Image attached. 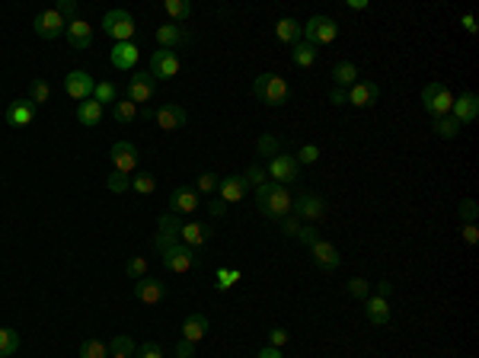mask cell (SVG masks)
<instances>
[{
    "label": "cell",
    "mask_w": 479,
    "mask_h": 358,
    "mask_svg": "<svg viewBox=\"0 0 479 358\" xmlns=\"http://www.w3.org/2000/svg\"><path fill=\"white\" fill-rule=\"evenodd\" d=\"M291 192L278 183H265L256 189V205L265 217H272V221H281V217L291 215Z\"/></svg>",
    "instance_id": "1"
},
{
    "label": "cell",
    "mask_w": 479,
    "mask_h": 358,
    "mask_svg": "<svg viewBox=\"0 0 479 358\" xmlns=\"http://www.w3.org/2000/svg\"><path fill=\"white\" fill-rule=\"evenodd\" d=\"M253 96L259 102H265V106H284L291 100V87L278 74H259L253 80Z\"/></svg>",
    "instance_id": "2"
},
{
    "label": "cell",
    "mask_w": 479,
    "mask_h": 358,
    "mask_svg": "<svg viewBox=\"0 0 479 358\" xmlns=\"http://www.w3.org/2000/svg\"><path fill=\"white\" fill-rule=\"evenodd\" d=\"M422 106H425V112H428L431 118L451 116L454 93H451L447 84H441V80H431V84H425V90H422Z\"/></svg>",
    "instance_id": "3"
},
{
    "label": "cell",
    "mask_w": 479,
    "mask_h": 358,
    "mask_svg": "<svg viewBox=\"0 0 479 358\" xmlns=\"http://www.w3.org/2000/svg\"><path fill=\"white\" fill-rule=\"evenodd\" d=\"M134 29L138 26H134V17L128 10H109L106 17H102V33L109 39H116V42H132Z\"/></svg>",
    "instance_id": "4"
},
{
    "label": "cell",
    "mask_w": 479,
    "mask_h": 358,
    "mask_svg": "<svg viewBox=\"0 0 479 358\" xmlns=\"http://www.w3.org/2000/svg\"><path fill=\"white\" fill-rule=\"evenodd\" d=\"M304 35H307V45L320 48V45H332V42H336L339 26H336V19H329V17H310V19H307V26H304Z\"/></svg>",
    "instance_id": "5"
},
{
    "label": "cell",
    "mask_w": 479,
    "mask_h": 358,
    "mask_svg": "<svg viewBox=\"0 0 479 358\" xmlns=\"http://www.w3.org/2000/svg\"><path fill=\"white\" fill-rule=\"evenodd\" d=\"M160 259H163V266H166V272H189L192 266H195V250L192 247H186L182 240H176V243H170V247H163L160 250Z\"/></svg>",
    "instance_id": "6"
},
{
    "label": "cell",
    "mask_w": 479,
    "mask_h": 358,
    "mask_svg": "<svg viewBox=\"0 0 479 358\" xmlns=\"http://www.w3.org/2000/svg\"><path fill=\"white\" fill-rule=\"evenodd\" d=\"M154 93H157V80L150 71H134L128 77V90H125V100H132L134 106H144V102L154 100Z\"/></svg>",
    "instance_id": "7"
},
{
    "label": "cell",
    "mask_w": 479,
    "mask_h": 358,
    "mask_svg": "<svg viewBox=\"0 0 479 358\" xmlns=\"http://www.w3.org/2000/svg\"><path fill=\"white\" fill-rule=\"evenodd\" d=\"M33 29L39 39H45V42H55V39H61V35L67 33V23L64 17H61L58 10H42L39 17L33 19Z\"/></svg>",
    "instance_id": "8"
},
{
    "label": "cell",
    "mask_w": 479,
    "mask_h": 358,
    "mask_svg": "<svg viewBox=\"0 0 479 358\" xmlns=\"http://www.w3.org/2000/svg\"><path fill=\"white\" fill-rule=\"evenodd\" d=\"M291 215L300 217V221H320L323 215H326V199H320V195H314V192H304V195H298V199L291 202Z\"/></svg>",
    "instance_id": "9"
},
{
    "label": "cell",
    "mask_w": 479,
    "mask_h": 358,
    "mask_svg": "<svg viewBox=\"0 0 479 358\" xmlns=\"http://www.w3.org/2000/svg\"><path fill=\"white\" fill-rule=\"evenodd\" d=\"M265 173L272 176L278 186H288V183H294V179H298L300 163L291 157V154H275V157L269 160V170H265Z\"/></svg>",
    "instance_id": "10"
},
{
    "label": "cell",
    "mask_w": 479,
    "mask_h": 358,
    "mask_svg": "<svg viewBox=\"0 0 479 358\" xmlns=\"http://www.w3.org/2000/svg\"><path fill=\"white\" fill-rule=\"evenodd\" d=\"M150 74L154 80H173L179 74V55L170 48H160L150 55Z\"/></svg>",
    "instance_id": "11"
},
{
    "label": "cell",
    "mask_w": 479,
    "mask_h": 358,
    "mask_svg": "<svg viewBox=\"0 0 479 358\" xmlns=\"http://www.w3.org/2000/svg\"><path fill=\"white\" fill-rule=\"evenodd\" d=\"M93 90H96V80H93L87 71H71L64 77V93L71 100L83 102V100H93Z\"/></svg>",
    "instance_id": "12"
},
{
    "label": "cell",
    "mask_w": 479,
    "mask_h": 358,
    "mask_svg": "<svg viewBox=\"0 0 479 358\" xmlns=\"http://www.w3.org/2000/svg\"><path fill=\"white\" fill-rule=\"evenodd\" d=\"M154 122H157V128H163V132H176V128H186L189 112L182 106H176V102H163L160 109H154Z\"/></svg>",
    "instance_id": "13"
},
{
    "label": "cell",
    "mask_w": 479,
    "mask_h": 358,
    "mask_svg": "<svg viewBox=\"0 0 479 358\" xmlns=\"http://www.w3.org/2000/svg\"><path fill=\"white\" fill-rule=\"evenodd\" d=\"M109 157H112V167L118 170V173L132 176L134 170H138V147H134L132 141H118L112 144V150H109Z\"/></svg>",
    "instance_id": "14"
},
{
    "label": "cell",
    "mask_w": 479,
    "mask_h": 358,
    "mask_svg": "<svg viewBox=\"0 0 479 358\" xmlns=\"http://www.w3.org/2000/svg\"><path fill=\"white\" fill-rule=\"evenodd\" d=\"M199 211V192L189 186H176L170 192V215H192Z\"/></svg>",
    "instance_id": "15"
},
{
    "label": "cell",
    "mask_w": 479,
    "mask_h": 358,
    "mask_svg": "<svg viewBox=\"0 0 479 358\" xmlns=\"http://www.w3.org/2000/svg\"><path fill=\"white\" fill-rule=\"evenodd\" d=\"M348 102L358 109H371L380 102V84H374V80H358L352 90H348Z\"/></svg>",
    "instance_id": "16"
},
{
    "label": "cell",
    "mask_w": 479,
    "mask_h": 358,
    "mask_svg": "<svg viewBox=\"0 0 479 358\" xmlns=\"http://www.w3.org/2000/svg\"><path fill=\"white\" fill-rule=\"evenodd\" d=\"M134 298L141 301V304H160V301L166 298V285L157 282V278H150V275H144V278H138L134 282Z\"/></svg>",
    "instance_id": "17"
},
{
    "label": "cell",
    "mask_w": 479,
    "mask_h": 358,
    "mask_svg": "<svg viewBox=\"0 0 479 358\" xmlns=\"http://www.w3.org/2000/svg\"><path fill=\"white\" fill-rule=\"evenodd\" d=\"M246 179H243V173H231L227 179H217V195H221L224 205H231V202H240V199H246Z\"/></svg>",
    "instance_id": "18"
},
{
    "label": "cell",
    "mask_w": 479,
    "mask_h": 358,
    "mask_svg": "<svg viewBox=\"0 0 479 358\" xmlns=\"http://www.w3.org/2000/svg\"><path fill=\"white\" fill-rule=\"evenodd\" d=\"M451 116H454L460 125H470V122H476V116H479V96H476V93H460V96H454Z\"/></svg>",
    "instance_id": "19"
},
{
    "label": "cell",
    "mask_w": 479,
    "mask_h": 358,
    "mask_svg": "<svg viewBox=\"0 0 479 358\" xmlns=\"http://www.w3.org/2000/svg\"><path fill=\"white\" fill-rule=\"evenodd\" d=\"M310 256H314V262L323 269V272H332V269H339V262H342L339 250H336L329 240H323V237L310 247Z\"/></svg>",
    "instance_id": "20"
},
{
    "label": "cell",
    "mask_w": 479,
    "mask_h": 358,
    "mask_svg": "<svg viewBox=\"0 0 479 358\" xmlns=\"http://www.w3.org/2000/svg\"><path fill=\"white\" fill-rule=\"evenodd\" d=\"M35 109H39V106H33L29 100H13L7 106V112H3V122H7V125H17V128L33 125Z\"/></svg>",
    "instance_id": "21"
},
{
    "label": "cell",
    "mask_w": 479,
    "mask_h": 358,
    "mask_svg": "<svg viewBox=\"0 0 479 358\" xmlns=\"http://www.w3.org/2000/svg\"><path fill=\"white\" fill-rule=\"evenodd\" d=\"M67 45L74 51H83V48H90L93 45V29L87 19H74V23H67Z\"/></svg>",
    "instance_id": "22"
},
{
    "label": "cell",
    "mask_w": 479,
    "mask_h": 358,
    "mask_svg": "<svg viewBox=\"0 0 479 358\" xmlns=\"http://www.w3.org/2000/svg\"><path fill=\"white\" fill-rule=\"evenodd\" d=\"M109 58H112V67H116V71H132L141 58V48L134 42H116V48H112Z\"/></svg>",
    "instance_id": "23"
},
{
    "label": "cell",
    "mask_w": 479,
    "mask_h": 358,
    "mask_svg": "<svg viewBox=\"0 0 479 358\" xmlns=\"http://www.w3.org/2000/svg\"><path fill=\"white\" fill-rule=\"evenodd\" d=\"M160 231L157 233H154V240H150V243H154V250H163V247H170V243H176V240H179V221H176V215H163V217H160Z\"/></svg>",
    "instance_id": "24"
},
{
    "label": "cell",
    "mask_w": 479,
    "mask_h": 358,
    "mask_svg": "<svg viewBox=\"0 0 479 358\" xmlns=\"http://www.w3.org/2000/svg\"><path fill=\"white\" fill-rule=\"evenodd\" d=\"M154 39H157L160 48L176 51L182 42H186V33H182L179 23H163V26H157V29H154Z\"/></svg>",
    "instance_id": "25"
},
{
    "label": "cell",
    "mask_w": 479,
    "mask_h": 358,
    "mask_svg": "<svg viewBox=\"0 0 479 358\" xmlns=\"http://www.w3.org/2000/svg\"><path fill=\"white\" fill-rule=\"evenodd\" d=\"M179 240L186 243V247H192V250H199V247H205V243L211 240V231H208L205 224H199V221H189V224L179 227Z\"/></svg>",
    "instance_id": "26"
},
{
    "label": "cell",
    "mask_w": 479,
    "mask_h": 358,
    "mask_svg": "<svg viewBox=\"0 0 479 358\" xmlns=\"http://www.w3.org/2000/svg\"><path fill=\"white\" fill-rule=\"evenodd\" d=\"M208 316L205 314H189L186 316V323H182V339H189V342H195L199 346L201 339L208 336Z\"/></svg>",
    "instance_id": "27"
},
{
    "label": "cell",
    "mask_w": 479,
    "mask_h": 358,
    "mask_svg": "<svg viewBox=\"0 0 479 358\" xmlns=\"http://www.w3.org/2000/svg\"><path fill=\"white\" fill-rule=\"evenodd\" d=\"M275 35H278V42H284V45H298L300 39H304V23L284 17L275 23Z\"/></svg>",
    "instance_id": "28"
},
{
    "label": "cell",
    "mask_w": 479,
    "mask_h": 358,
    "mask_svg": "<svg viewBox=\"0 0 479 358\" xmlns=\"http://www.w3.org/2000/svg\"><path fill=\"white\" fill-rule=\"evenodd\" d=\"M364 314H368V320H371V326H387L390 323V304L387 298H368L364 301Z\"/></svg>",
    "instance_id": "29"
},
{
    "label": "cell",
    "mask_w": 479,
    "mask_h": 358,
    "mask_svg": "<svg viewBox=\"0 0 479 358\" xmlns=\"http://www.w3.org/2000/svg\"><path fill=\"white\" fill-rule=\"evenodd\" d=\"M77 122H80L83 128H96L102 122V106L96 100L77 102Z\"/></svg>",
    "instance_id": "30"
},
{
    "label": "cell",
    "mask_w": 479,
    "mask_h": 358,
    "mask_svg": "<svg viewBox=\"0 0 479 358\" xmlns=\"http://www.w3.org/2000/svg\"><path fill=\"white\" fill-rule=\"evenodd\" d=\"M332 80H336V87H355L358 84V64L355 61H339V64L332 67Z\"/></svg>",
    "instance_id": "31"
},
{
    "label": "cell",
    "mask_w": 479,
    "mask_h": 358,
    "mask_svg": "<svg viewBox=\"0 0 479 358\" xmlns=\"http://www.w3.org/2000/svg\"><path fill=\"white\" fill-rule=\"evenodd\" d=\"M106 346H109V358H134V352H138L132 336H112Z\"/></svg>",
    "instance_id": "32"
},
{
    "label": "cell",
    "mask_w": 479,
    "mask_h": 358,
    "mask_svg": "<svg viewBox=\"0 0 479 358\" xmlns=\"http://www.w3.org/2000/svg\"><path fill=\"white\" fill-rule=\"evenodd\" d=\"M138 116H141V106H134L132 100H118L116 106H112V118H116L118 125H132Z\"/></svg>",
    "instance_id": "33"
},
{
    "label": "cell",
    "mask_w": 479,
    "mask_h": 358,
    "mask_svg": "<svg viewBox=\"0 0 479 358\" xmlns=\"http://www.w3.org/2000/svg\"><path fill=\"white\" fill-rule=\"evenodd\" d=\"M431 128L438 138H457L460 134V122L454 116H441V118H431Z\"/></svg>",
    "instance_id": "34"
},
{
    "label": "cell",
    "mask_w": 479,
    "mask_h": 358,
    "mask_svg": "<svg viewBox=\"0 0 479 358\" xmlns=\"http://www.w3.org/2000/svg\"><path fill=\"white\" fill-rule=\"evenodd\" d=\"M17 349H19V333L10 330V326H0V358L17 355Z\"/></svg>",
    "instance_id": "35"
},
{
    "label": "cell",
    "mask_w": 479,
    "mask_h": 358,
    "mask_svg": "<svg viewBox=\"0 0 479 358\" xmlns=\"http://www.w3.org/2000/svg\"><path fill=\"white\" fill-rule=\"evenodd\" d=\"M291 61L298 67H314L316 64V48L307 42H298L294 45V51H291Z\"/></svg>",
    "instance_id": "36"
},
{
    "label": "cell",
    "mask_w": 479,
    "mask_h": 358,
    "mask_svg": "<svg viewBox=\"0 0 479 358\" xmlns=\"http://www.w3.org/2000/svg\"><path fill=\"white\" fill-rule=\"evenodd\" d=\"M163 10L170 13V19H173V23H182V19H189L192 3H189V0H166Z\"/></svg>",
    "instance_id": "37"
},
{
    "label": "cell",
    "mask_w": 479,
    "mask_h": 358,
    "mask_svg": "<svg viewBox=\"0 0 479 358\" xmlns=\"http://www.w3.org/2000/svg\"><path fill=\"white\" fill-rule=\"evenodd\" d=\"M93 100L100 102V106H106V102H112V106H116L118 87H116V84H109V80H102V84H96V90H93Z\"/></svg>",
    "instance_id": "38"
},
{
    "label": "cell",
    "mask_w": 479,
    "mask_h": 358,
    "mask_svg": "<svg viewBox=\"0 0 479 358\" xmlns=\"http://www.w3.org/2000/svg\"><path fill=\"white\" fill-rule=\"evenodd\" d=\"M80 358H109V346L102 339H87L80 346Z\"/></svg>",
    "instance_id": "39"
},
{
    "label": "cell",
    "mask_w": 479,
    "mask_h": 358,
    "mask_svg": "<svg viewBox=\"0 0 479 358\" xmlns=\"http://www.w3.org/2000/svg\"><path fill=\"white\" fill-rule=\"evenodd\" d=\"M132 189L138 192V195H150V192L157 189V179H154V173H134L132 176Z\"/></svg>",
    "instance_id": "40"
},
{
    "label": "cell",
    "mask_w": 479,
    "mask_h": 358,
    "mask_svg": "<svg viewBox=\"0 0 479 358\" xmlns=\"http://www.w3.org/2000/svg\"><path fill=\"white\" fill-rule=\"evenodd\" d=\"M51 100V87L45 84V80H33L29 84V102L33 106H42V102H48Z\"/></svg>",
    "instance_id": "41"
},
{
    "label": "cell",
    "mask_w": 479,
    "mask_h": 358,
    "mask_svg": "<svg viewBox=\"0 0 479 358\" xmlns=\"http://www.w3.org/2000/svg\"><path fill=\"white\" fill-rule=\"evenodd\" d=\"M240 282V269H217L215 272V285H217V292H227L231 285H237Z\"/></svg>",
    "instance_id": "42"
},
{
    "label": "cell",
    "mask_w": 479,
    "mask_h": 358,
    "mask_svg": "<svg viewBox=\"0 0 479 358\" xmlns=\"http://www.w3.org/2000/svg\"><path fill=\"white\" fill-rule=\"evenodd\" d=\"M106 189L109 192H128V189H132V176H125V173H118V170H112L109 179H106Z\"/></svg>",
    "instance_id": "43"
},
{
    "label": "cell",
    "mask_w": 479,
    "mask_h": 358,
    "mask_svg": "<svg viewBox=\"0 0 479 358\" xmlns=\"http://www.w3.org/2000/svg\"><path fill=\"white\" fill-rule=\"evenodd\" d=\"M125 272H128V278H134V282L144 278V275H147V259H144V256H132L128 262H125Z\"/></svg>",
    "instance_id": "44"
},
{
    "label": "cell",
    "mask_w": 479,
    "mask_h": 358,
    "mask_svg": "<svg viewBox=\"0 0 479 358\" xmlns=\"http://www.w3.org/2000/svg\"><path fill=\"white\" fill-rule=\"evenodd\" d=\"M348 294L358 301H368V294H371V282L368 278H348Z\"/></svg>",
    "instance_id": "45"
},
{
    "label": "cell",
    "mask_w": 479,
    "mask_h": 358,
    "mask_svg": "<svg viewBox=\"0 0 479 358\" xmlns=\"http://www.w3.org/2000/svg\"><path fill=\"white\" fill-rule=\"evenodd\" d=\"M256 150H259V154H269V157H275V154H281V144L275 141L272 134H262V138L256 141Z\"/></svg>",
    "instance_id": "46"
},
{
    "label": "cell",
    "mask_w": 479,
    "mask_h": 358,
    "mask_svg": "<svg viewBox=\"0 0 479 358\" xmlns=\"http://www.w3.org/2000/svg\"><path fill=\"white\" fill-rule=\"evenodd\" d=\"M265 176H269V173H265L262 167H256V163H253V167H249L246 173H243V179H246V186H256V189H259V186H265V183H269Z\"/></svg>",
    "instance_id": "47"
},
{
    "label": "cell",
    "mask_w": 479,
    "mask_h": 358,
    "mask_svg": "<svg viewBox=\"0 0 479 358\" xmlns=\"http://www.w3.org/2000/svg\"><path fill=\"white\" fill-rule=\"evenodd\" d=\"M294 160H298V163H316V160H320V147H316V144H304Z\"/></svg>",
    "instance_id": "48"
},
{
    "label": "cell",
    "mask_w": 479,
    "mask_h": 358,
    "mask_svg": "<svg viewBox=\"0 0 479 358\" xmlns=\"http://www.w3.org/2000/svg\"><path fill=\"white\" fill-rule=\"evenodd\" d=\"M278 224H281V233H284V237H298V231H300V224H304V221H300V217H294V215H288V217H281Z\"/></svg>",
    "instance_id": "49"
},
{
    "label": "cell",
    "mask_w": 479,
    "mask_h": 358,
    "mask_svg": "<svg viewBox=\"0 0 479 358\" xmlns=\"http://www.w3.org/2000/svg\"><path fill=\"white\" fill-rule=\"evenodd\" d=\"M298 240L304 243V247H314V243L320 240V231H316L314 224H300V231H298Z\"/></svg>",
    "instance_id": "50"
},
{
    "label": "cell",
    "mask_w": 479,
    "mask_h": 358,
    "mask_svg": "<svg viewBox=\"0 0 479 358\" xmlns=\"http://www.w3.org/2000/svg\"><path fill=\"white\" fill-rule=\"evenodd\" d=\"M134 358H163V349H160L157 342H144V346H138Z\"/></svg>",
    "instance_id": "51"
},
{
    "label": "cell",
    "mask_w": 479,
    "mask_h": 358,
    "mask_svg": "<svg viewBox=\"0 0 479 358\" xmlns=\"http://www.w3.org/2000/svg\"><path fill=\"white\" fill-rule=\"evenodd\" d=\"M476 215H479L476 202H473V199H463L460 202V217H463V221H467V224H473V221H476Z\"/></svg>",
    "instance_id": "52"
},
{
    "label": "cell",
    "mask_w": 479,
    "mask_h": 358,
    "mask_svg": "<svg viewBox=\"0 0 479 358\" xmlns=\"http://www.w3.org/2000/svg\"><path fill=\"white\" fill-rule=\"evenodd\" d=\"M55 10L64 17V23H74V19H77V3H74V0H61Z\"/></svg>",
    "instance_id": "53"
},
{
    "label": "cell",
    "mask_w": 479,
    "mask_h": 358,
    "mask_svg": "<svg viewBox=\"0 0 479 358\" xmlns=\"http://www.w3.org/2000/svg\"><path fill=\"white\" fill-rule=\"evenodd\" d=\"M217 189V176L215 173H201L199 183H195V192H215Z\"/></svg>",
    "instance_id": "54"
},
{
    "label": "cell",
    "mask_w": 479,
    "mask_h": 358,
    "mask_svg": "<svg viewBox=\"0 0 479 358\" xmlns=\"http://www.w3.org/2000/svg\"><path fill=\"white\" fill-rule=\"evenodd\" d=\"M284 342H288V330H281V326H272V330H269V346L281 349Z\"/></svg>",
    "instance_id": "55"
},
{
    "label": "cell",
    "mask_w": 479,
    "mask_h": 358,
    "mask_svg": "<svg viewBox=\"0 0 479 358\" xmlns=\"http://www.w3.org/2000/svg\"><path fill=\"white\" fill-rule=\"evenodd\" d=\"M192 355H195V342L179 336V342H176V358H192Z\"/></svg>",
    "instance_id": "56"
},
{
    "label": "cell",
    "mask_w": 479,
    "mask_h": 358,
    "mask_svg": "<svg viewBox=\"0 0 479 358\" xmlns=\"http://www.w3.org/2000/svg\"><path fill=\"white\" fill-rule=\"evenodd\" d=\"M460 237H463V240H467V243H470V247H473V243H479V227H476V224H463Z\"/></svg>",
    "instance_id": "57"
},
{
    "label": "cell",
    "mask_w": 479,
    "mask_h": 358,
    "mask_svg": "<svg viewBox=\"0 0 479 358\" xmlns=\"http://www.w3.org/2000/svg\"><path fill=\"white\" fill-rule=\"evenodd\" d=\"M329 102H332V106H345V102H348V90H342V87H336V90L329 93Z\"/></svg>",
    "instance_id": "58"
},
{
    "label": "cell",
    "mask_w": 479,
    "mask_h": 358,
    "mask_svg": "<svg viewBox=\"0 0 479 358\" xmlns=\"http://www.w3.org/2000/svg\"><path fill=\"white\" fill-rule=\"evenodd\" d=\"M256 358H284V355H281V349H275V346H265V349L256 352Z\"/></svg>",
    "instance_id": "59"
},
{
    "label": "cell",
    "mask_w": 479,
    "mask_h": 358,
    "mask_svg": "<svg viewBox=\"0 0 479 358\" xmlns=\"http://www.w3.org/2000/svg\"><path fill=\"white\" fill-rule=\"evenodd\" d=\"M345 7H348V10H368L371 3H368V0H348Z\"/></svg>",
    "instance_id": "60"
},
{
    "label": "cell",
    "mask_w": 479,
    "mask_h": 358,
    "mask_svg": "<svg viewBox=\"0 0 479 358\" xmlns=\"http://www.w3.org/2000/svg\"><path fill=\"white\" fill-rule=\"evenodd\" d=\"M460 23H463V29H467V33H470V35L476 33V19H473V17H463Z\"/></svg>",
    "instance_id": "61"
},
{
    "label": "cell",
    "mask_w": 479,
    "mask_h": 358,
    "mask_svg": "<svg viewBox=\"0 0 479 358\" xmlns=\"http://www.w3.org/2000/svg\"><path fill=\"white\" fill-rule=\"evenodd\" d=\"M390 292H393V285H390V282H377V294H380V298H387Z\"/></svg>",
    "instance_id": "62"
},
{
    "label": "cell",
    "mask_w": 479,
    "mask_h": 358,
    "mask_svg": "<svg viewBox=\"0 0 479 358\" xmlns=\"http://www.w3.org/2000/svg\"><path fill=\"white\" fill-rule=\"evenodd\" d=\"M211 215H215V217H221V215H224V202H221V199H217L215 205H211Z\"/></svg>",
    "instance_id": "63"
}]
</instances>
